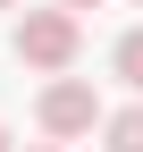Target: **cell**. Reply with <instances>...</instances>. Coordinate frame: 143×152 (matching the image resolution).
<instances>
[{"label": "cell", "mask_w": 143, "mask_h": 152, "mask_svg": "<svg viewBox=\"0 0 143 152\" xmlns=\"http://www.w3.org/2000/svg\"><path fill=\"white\" fill-rule=\"evenodd\" d=\"M76 51H84V17H76V9L51 0V9H25V17H17V59H25V68L67 76V68H76Z\"/></svg>", "instance_id": "1"}, {"label": "cell", "mask_w": 143, "mask_h": 152, "mask_svg": "<svg viewBox=\"0 0 143 152\" xmlns=\"http://www.w3.org/2000/svg\"><path fill=\"white\" fill-rule=\"evenodd\" d=\"M34 118H42V135H51V144L93 135V127H101V93L84 85V76H51V85H42V102H34Z\"/></svg>", "instance_id": "2"}, {"label": "cell", "mask_w": 143, "mask_h": 152, "mask_svg": "<svg viewBox=\"0 0 143 152\" xmlns=\"http://www.w3.org/2000/svg\"><path fill=\"white\" fill-rule=\"evenodd\" d=\"M101 152H143V102H126V110L101 118Z\"/></svg>", "instance_id": "3"}, {"label": "cell", "mask_w": 143, "mask_h": 152, "mask_svg": "<svg viewBox=\"0 0 143 152\" xmlns=\"http://www.w3.org/2000/svg\"><path fill=\"white\" fill-rule=\"evenodd\" d=\"M110 68H118V85H126V93H143V26H126V34H118Z\"/></svg>", "instance_id": "4"}, {"label": "cell", "mask_w": 143, "mask_h": 152, "mask_svg": "<svg viewBox=\"0 0 143 152\" xmlns=\"http://www.w3.org/2000/svg\"><path fill=\"white\" fill-rule=\"evenodd\" d=\"M59 9H101V0H59Z\"/></svg>", "instance_id": "5"}, {"label": "cell", "mask_w": 143, "mask_h": 152, "mask_svg": "<svg viewBox=\"0 0 143 152\" xmlns=\"http://www.w3.org/2000/svg\"><path fill=\"white\" fill-rule=\"evenodd\" d=\"M25 152H67V144H25Z\"/></svg>", "instance_id": "6"}, {"label": "cell", "mask_w": 143, "mask_h": 152, "mask_svg": "<svg viewBox=\"0 0 143 152\" xmlns=\"http://www.w3.org/2000/svg\"><path fill=\"white\" fill-rule=\"evenodd\" d=\"M0 152H9V127H0Z\"/></svg>", "instance_id": "7"}, {"label": "cell", "mask_w": 143, "mask_h": 152, "mask_svg": "<svg viewBox=\"0 0 143 152\" xmlns=\"http://www.w3.org/2000/svg\"><path fill=\"white\" fill-rule=\"evenodd\" d=\"M0 9H17V0H0Z\"/></svg>", "instance_id": "8"}, {"label": "cell", "mask_w": 143, "mask_h": 152, "mask_svg": "<svg viewBox=\"0 0 143 152\" xmlns=\"http://www.w3.org/2000/svg\"><path fill=\"white\" fill-rule=\"evenodd\" d=\"M135 9H143V0H135Z\"/></svg>", "instance_id": "9"}]
</instances>
